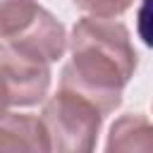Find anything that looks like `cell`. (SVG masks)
Masks as SVG:
<instances>
[{"mask_svg": "<svg viewBox=\"0 0 153 153\" xmlns=\"http://www.w3.org/2000/svg\"><path fill=\"white\" fill-rule=\"evenodd\" d=\"M72 60L62 67L60 86L88 98L103 117L122 103V91L136 72L129 31L115 17H84L69 38Z\"/></svg>", "mask_w": 153, "mask_h": 153, "instance_id": "1", "label": "cell"}, {"mask_svg": "<svg viewBox=\"0 0 153 153\" xmlns=\"http://www.w3.org/2000/svg\"><path fill=\"white\" fill-rule=\"evenodd\" d=\"M41 120L50 139V151H93L103 112L88 98L60 86L45 100Z\"/></svg>", "mask_w": 153, "mask_h": 153, "instance_id": "2", "label": "cell"}, {"mask_svg": "<svg viewBox=\"0 0 153 153\" xmlns=\"http://www.w3.org/2000/svg\"><path fill=\"white\" fill-rule=\"evenodd\" d=\"M45 57L0 38V100L5 108H29L45 98L50 86Z\"/></svg>", "mask_w": 153, "mask_h": 153, "instance_id": "3", "label": "cell"}, {"mask_svg": "<svg viewBox=\"0 0 153 153\" xmlns=\"http://www.w3.org/2000/svg\"><path fill=\"white\" fill-rule=\"evenodd\" d=\"M0 151H50L43 120L22 112H5L0 117Z\"/></svg>", "mask_w": 153, "mask_h": 153, "instance_id": "4", "label": "cell"}, {"mask_svg": "<svg viewBox=\"0 0 153 153\" xmlns=\"http://www.w3.org/2000/svg\"><path fill=\"white\" fill-rule=\"evenodd\" d=\"M36 0H0V38H7L24 29L38 12Z\"/></svg>", "mask_w": 153, "mask_h": 153, "instance_id": "5", "label": "cell"}, {"mask_svg": "<svg viewBox=\"0 0 153 153\" xmlns=\"http://www.w3.org/2000/svg\"><path fill=\"white\" fill-rule=\"evenodd\" d=\"M72 2L91 17H120L134 5V0H72Z\"/></svg>", "mask_w": 153, "mask_h": 153, "instance_id": "6", "label": "cell"}, {"mask_svg": "<svg viewBox=\"0 0 153 153\" xmlns=\"http://www.w3.org/2000/svg\"><path fill=\"white\" fill-rule=\"evenodd\" d=\"M5 112H7V108H5V105H2V100H0V117H2Z\"/></svg>", "mask_w": 153, "mask_h": 153, "instance_id": "7", "label": "cell"}]
</instances>
